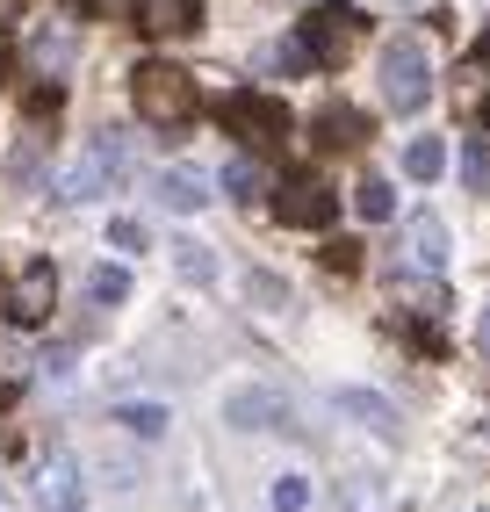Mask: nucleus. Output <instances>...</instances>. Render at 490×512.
Returning a JSON list of instances; mask_svg holds the SVG:
<instances>
[{
    "instance_id": "f257e3e1",
    "label": "nucleus",
    "mask_w": 490,
    "mask_h": 512,
    "mask_svg": "<svg viewBox=\"0 0 490 512\" xmlns=\"http://www.w3.org/2000/svg\"><path fill=\"white\" fill-rule=\"evenodd\" d=\"M130 101H137V116H145L152 130H181L195 116V80L181 73V65L152 58V65H137V73H130Z\"/></svg>"
},
{
    "instance_id": "f03ea898",
    "label": "nucleus",
    "mask_w": 490,
    "mask_h": 512,
    "mask_svg": "<svg viewBox=\"0 0 490 512\" xmlns=\"http://www.w3.org/2000/svg\"><path fill=\"white\" fill-rule=\"evenodd\" d=\"M433 94V51L426 37H390L382 44V101H390L397 116H418Z\"/></svg>"
},
{
    "instance_id": "7ed1b4c3",
    "label": "nucleus",
    "mask_w": 490,
    "mask_h": 512,
    "mask_svg": "<svg viewBox=\"0 0 490 512\" xmlns=\"http://www.w3.org/2000/svg\"><path fill=\"white\" fill-rule=\"evenodd\" d=\"M123 166H130L123 138H116V130H101V138H87V152L58 174V202H94V195H109V188L123 181Z\"/></svg>"
},
{
    "instance_id": "20e7f679",
    "label": "nucleus",
    "mask_w": 490,
    "mask_h": 512,
    "mask_svg": "<svg viewBox=\"0 0 490 512\" xmlns=\"http://www.w3.org/2000/svg\"><path fill=\"white\" fill-rule=\"evenodd\" d=\"M361 44V15L354 8H339V0H325V8H310V22H303V37H296V51L310 58V65H346V51Z\"/></svg>"
},
{
    "instance_id": "39448f33",
    "label": "nucleus",
    "mask_w": 490,
    "mask_h": 512,
    "mask_svg": "<svg viewBox=\"0 0 490 512\" xmlns=\"http://www.w3.org/2000/svg\"><path fill=\"white\" fill-rule=\"evenodd\" d=\"M274 217H282L289 231H325L339 217V202H332V188L318 174H296V181L274 188Z\"/></svg>"
},
{
    "instance_id": "423d86ee",
    "label": "nucleus",
    "mask_w": 490,
    "mask_h": 512,
    "mask_svg": "<svg viewBox=\"0 0 490 512\" xmlns=\"http://www.w3.org/2000/svg\"><path fill=\"white\" fill-rule=\"evenodd\" d=\"M224 123L238 130L245 145H289V109L274 94H231L224 101Z\"/></svg>"
},
{
    "instance_id": "0eeeda50",
    "label": "nucleus",
    "mask_w": 490,
    "mask_h": 512,
    "mask_svg": "<svg viewBox=\"0 0 490 512\" xmlns=\"http://www.w3.org/2000/svg\"><path fill=\"white\" fill-rule=\"evenodd\" d=\"M224 419L231 426H245V433H296V404L282 397V390H238L231 404H224Z\"/></svg>"
},
{
    "instance_id": "6e6552de",
    "label": "nucleus",
    "mask_w": 490,
    "mask_h": 512,
    "mask_svg": "<svg viewBox=\"0 0 490 512\" xmlns=\"http://www.w3.org/2000/svg\"><path fill=\"white\" fill-rule=\"evenodd\" d=\"M51 303H58V267H51V260H29L22 282L8 289V318H15V325H44Z\"/></svg>"
},
{
    "instance_id": "1a4fd4ad",
    "label": "nucleus",
    "mask_w": 490,
    "mask_h": 512,
    "mask_svg": "<svg viewBox=\"0 0 490 512\" xmlns=\"http://www.w3.org/2000/svg\"><path fill=\"white\" fill-rule=\"evenodd\" d=\"M397 253H404L411 275H440V267H447V224H440V217H411Z\"/></svg>"
},
{
    "instance_id": "9d476101",
    "label": "nucleus",
    "mask_w": 490,
    "mask_h": 512,
    "mask_svg": "<svg viewBox=\"0 0 490 512\" xmlns=\"http://www.w3.org/2000/svg\"><path fill=\"white\" fill-rule=\"evenodd\" d=\"M202 22V0H137V29L145 37H188Z\"/></svg>"
},
{
    "instance_id": "9b49d317",
    "label": "nucleus",
    "mask_w": 490,
    "mask_h": 512,
    "mask_svg": "<svg viewBox=\"0 0 490 512\" xmlns=\"http://www.w3.org/2000/svg\"><path fill=\"white\" fill-rule=\"evenodd\" d=\"M152 195L166 202L173 217H188V210H202V202H209V181L195 174V166H166V174L152 181Z\"/></svg>"
},
{
    "instance_id": "f8f14e48",
    "label": "nucleus",
    "mask_w": 490,
    "mask_h": 512,
    "mask_svg": "<svg viewBox=\"0 0 490 512\" xmlns=\"http://www.w3.org/2000/svg\"><path fill=\"white\" fill-rule=\"evenodd\" d=\"M37 498H44V512H80V476H73V462H65V455H51V462H44Z\"/></svg>"
},
{
    "instance_id": "ddd939ff",
    "label": "nucleus",
    "mask_w": 490,
    "mask_h": 512,
    "mask_svg": "<svg viewBox=\"0 0 490 512\" xmlns=\"http://www.w3.org/2000/svg\"><path fill=\"white\" fill-rule=\"evenodd\" d=\"M354 217H361V224H390V217H397V188L382 181V174H368V181L354 188Z\"/></svg>"
},
{
    "instance_id": "4468645a",
    "label": "nucleus",
    "mask_w": 490,
    "mask_h": 512,
    "mask_svg": "<svg viewBox=\"0 0 490 512\" xmlns=\"http://www.w3.org/2000/svg\"><path fill=\"white\" fill-rule=\"evenodd\" d=\"M404 174H411V181H440V174H447V145H440V138H411V145H404Z\"/></svg>"
},
{
    "instance_id": "2eb2a0df",
    "label": "nucleus",
    "mask_w": 490,
    "mask_h": 512,
    "mask_svg": "<svg viewBox=\"0 0 490 512\" xmlns=\"http://www.w3.org/2000/svg\"><path fill=\"white\" fill-rule=\"evenodd\" d=\"M224 195H238V202H253V195H267V166L238 152V159L224 166Z\"/></svg>"
},
{
    "instance_id": "dca6fc26",
    "label": "nucleus",
    "mask_w": 490,
    "mask_h": 512,
    "mask_svg": "<svg viewBox=\"0 0 490 512\" xmlns=\"http://www.w3.org/2000/svg\"><path fill=\"white\" fill-rule=\"evenodd\" d=\"M116 426L137 433V440H159L173 419H166V404H116Z\"/></svg>"
},
{
    "instance_id": "f3484780",
    "label": "nucleus",
    "mask_w": 490,
    "mask_h": 512,
    "mask_svg": "<svg viewBox=\"0 0 490 512\" xmlns=\"http://www.w3.org/2000/svg\"><path fill=\"white\" fill-rule=\"evenodd\" d=\"M339 404H346V412H354V419H368V426H375L382 440H397V412H390V404H382V397H368V390H346Z\"/></svg>"
},
{
    "instance_id": "a211bd4d",
    "label": "nucleus",
    "mask_w": 490,
    "mask_h": 512,
    "mask_svg": "<svg viewBox=\"0 0 490 512\" xmlns=\"http://www.w3.org/2000/svg\"><path fill=\"white\" fill-rule=\"evenodd\" d=\"M267 505H274V512H310V476H274Z\"/></svg>"
},
{
    "instance_id": "6ab92c4d",
    "label": "nucleus",
    "mask_w": 490,
    "mask_h": 512,
    "mask_svg": "<svg viewBox=\"0 0 490 512\" xmlns=\"http://www.w3.org/2000/svg\"><path fill=\"white\" fill-rule=\"evenodd\" d=\"M462 181H469L476 195L490 188V138H469V145H462Z\"/></svg>"
},
{
    "instance_id": "aec40b11",
    "label": "nucleus",
    "mask_w": 490,
    "mask_h": 512,
    "mask_svg": "<svg viewBox=\"0 0 490 512\" xmlns=\"http://www.w3.org/2000/svg\"><path fill=\"white\" fill-rule=\"evenodd\" d=\"M87 296H94V303H123V296H130V275H123V267H94V275H87Z\"/></svg>"
},
{
    "instance_id": "412c9836",
    "label": "nucleus",
    "mask_w": 490,
    "mask_h": 512,
    "mask_svg": "<svg viewBox=\"0 0 490 512\" xmlns=\"http://www.w3.org/2000/svg\"><path fill=\"white\" fill-rule=\"evenodd\" d=\"M325 145H332V152H346V145H361V116H346V109H332V116H325Z\"/></svg>"
},
{
    "instance_id": "4be33fe9",
    "label": "nucleus",
    "mask_w": 490,
    "mask_h": 512,
    "mask_svg": "<svg viewBox=\"0 0 490 512\" xmlns=\"http://www.w3.org/2000/svg\"><path fill=\"white\" fill-rule=\"evenodd\" d=\"M173 260H181V275H188V282H217V260H209L202 246H173Z\"/></svg>"
},
{
    "instance_id": "5701e85b",
    "label": "nucleus",
    "mask_w": 490,
    "mask_h": 512,
    "mask_svg": "<svg viewBox=\"0 0 490 512\" xmlns=\"http://www.w3.org/2000/svg\"><path fill=\"white\" fill-rule=\"evenodd\" d=\"M109 246H116V253H145V224H137V217H116V224H109Z\"/></svg>"
},
{
    "instance_id": "b1692460",
    "label": "nucleus",
    "mask_w": 490,
    "mask_h": 512,
    "mask_svg": "<svg viewBox=\"0 0 490 512\" xmlns=\"http://www.w3.org/2000/svg\"><path fill=\"white\" fill-rule=\"evenodd\" d=\"M469 80H483V87H476V109H483V130H490V51L469 58Z\"/></svg>"
},
{
    "instance_id": "393cba45",
    "label": "nucleus",
    "mask_w": 490,
    "mask_h": 512,
    "mask_svg": "<svg viewBox=\"0 0 490 512\" xmlns=\"http://www.w3.org/2000/svg\"><path fill=\"white\" fill-rule=\"evenodd\" d=\"M73 15H116V0H65Z\"/></svg>"
},
{
    "instance_id": "a878e982",
    "label": "nucleus",
    "mask_w": 490,
    "mask_h": 512,
    "mask_svg": "<svg viewBox=\"0 0 490 512\" xmlns=\"http://www.w3.org/2000/svg\"><path fill=\"white\" fill-rule=\"evenodd\" d=\"M346 512H382V498H375V491H354V498H346Z\"/></svg>"
},
{
    "instance_id": "bb28decb",
    "label": "nucleus",
    "mask_w": 490,
    "mask_h": 512,
    "mask_svg": "<svg viewBox=\"0 0 490 512\" xmlns=\"http://www.w3.org/2000/svg\"><path fill=\"white\" fill-rule=\"evenodd\" d=\"M476 347H483V361H490V311L476 318Z\"/></svg>"
}]
</instances>
